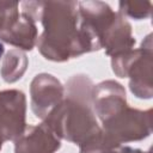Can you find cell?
Returning <instances> with one entry per match:
<instances>
[{
  "label": "cell",
  "mask_w": 153,
  "mask_h": 153,
  "mask_svg": "<svg viewBox=\"0 0 153 153\" xmlns=\"http://www.w3.org/2000/svg\"><path fill=\"white\" fill-rule=\"evenodd\" d=\"M26 99L22 91L0 92V142L14 141L25 129Z\"/></svg>",
  "instance_id": "obj_4"
},
{
  "label": "cell",
  "mask_w": 153,
  "mask_h": 153,
  "mask_svg": "<svg viewBox=\"0 0 153 153\" xmlns=\"http://www.w3.org/2000/svg\"><path fill=\"white\" fill-rule=\"evenodd\" d=\"M118 6V12L123 17H130L136 20L148 18L152 11V2L149 1H121Z\"/></svg>",
  "instance_id": "obj_12"
},
{
  "label": "cell",
  "mask_w": 153,
  "mask_h": 153,
  "mask_svg": "<svg viewBox=\"0 0 153 153\" xmlns=\"http://www.w3.org/2000/svg\"><path fill=\"white\" fill-rule=\"evenodd\" d=\"M61 146L60 139L47 123L26 126L14 140V153H55Z\"/></svg>",
  "instance_id": "obj_7"
},
{
  "label": "cell",
  "mask_w": 153,
  "mask_h": 153,
  "mask_svg": "<svg viewBox=\"0 0 153 153\" xmlns=\"http://www.w3.org/2000/svg\"><path fill=\"white\" fill-rule=\"evenodd\" d=\"M31 109L33 114L45 120L49 114L62 102L65 88L62 84L51 74H37L30 85Z\"/></svg>",
  "instance_id": "obj_5"
},
{
  "label": "cell",
  "mask_w": 153,
  "mask_h": 153,
  "mask_svg": "<svg viewBox=\"0 0 153 153\" xmlns=\"http://www.w3.org/2000/svg\"><path fill=\"white\" fill-rule=\"evenodd\" d=\"M37 38L36 22L25 13H19L14 23L0 32V39L24 50H31L36 45Z\"/></svg>",
  "instance_id": "obj_10"
},
{
  "label": "cell",
  "mask_w": 153,
  "mask_h": 153,
  "mask_svg": "<svg viewBox=\"0 0 153 153\" xmlns=\"http://www.w3.org/2000/svg\"><path fill=\"white\" fill-rule=\"evenodd\" d=\"M67 96L44 120L59 139L84 143L100 128L92 110V81L86 75H73L66 84Z\"/></svg>",
  "instance_id": "obj_2"
},
{
  "label": "cell",
  "mask_w": 153,
  "mask_h": 153,
  "mask_svg": "<svg viewBox=\"0 0 153 153\" xmlns=\"http://www.w3.org/2000/svg\"><path fill=\"white\" fill-rule=\"evenodd\" d=\"M19 16V4L0 1V32L8 29Z\"/></svg>",
  "instance_id": "obj_13"
},
{
  "label": "cell",
  "mask_w": 153,
  "mask_h": 153,
  "mask_svg": "<svg viewBox=\"0 0 153 153\" xmlns=\"http://www.w3.org/2000/svg\"><path fill=\"white\" fill-rule=\"evenodd\" d=\"M4 51H5V48H4V44L0 42V59L2 57V54H4Z\"/></svg>",
  "instance_id": "obj_15"
},
{
  "label": "cell",
  "mask_w": 153,
  "mask_h": 153,
  "mask_svg": "<svg viewBox=\"0 0 153 153\" xmlns=\"http://www.w3.org/2000/svg\"><path fill=\"white\" fill-rule=\"evenodd\" d=\"M104 153H148V152H142L140 149H136V148H131V147H121V146H117L115 148H111Z\"/></svg>",
  "instance_id": "obj_14"
},
{
  "label": "cell",
  "mask_w": 153,
  "mask_h": 153,
  "mask_svg": "<svg viewBox=\"0 0 153 153\" xmlns=\"http://www.w3.org/2000/svg\"><path fill=\"white\" fill-rule=\"evenodd\" d=\"M127 76H130V91L137 98L152 97V43L142 42L136 59L129 67Z\"/></svg>",
  "instance_id": "obj_8"
},
{
  "label": "cell",
  "mask_w": 153,
  "mask_h": 153,
  "mask_svg": "<svg viewBox=\"0 0 153 153\" xmlns=\"http://www.w3.org/2000/svg\"><path fill=\"white\" fill-rule=\"evenodd\" d=\"M92 105L94 115L102 123L127 108L126 91L121 84L114 80L103 81L92 88Z\"/></svg>",
  "instance_id": "obj_6"
},
{
  "label": "cell",
  "mask_w": 153,
  "mask_h": 153,
  "mask_svg": "<svg viewBox=\"0 0 153 153\" xmlns=\"http://www.w3.org/2000/svg\"><path fill=\"white\" fill-rule=\"evenodd\" d=\"M134 44L135 38L131 35L130 24L120 12H117L112 24L102 39V48L105 49L106 55L112 57L131 50Z\"/></svg>",
  "instance_id": "obj_9"
},
{
  "label": "cell",
  "mask_w": 153,
  "mask_h": 153,
  "mask_svg": "<svg viewBox=\"0 0 153 153\" xmlns=\"http://www.w3.org/2000/svg\"><path fill=\"white\" fill-rule=\"evenodd\" d=\"M38 20L44 30L36 44L47 60L62 62L92 51L80 30L78 2L43 1Z\"/></svg>",
  "instance_id": "obj_1"
},
{
  "label": "cell",
  "mask_w": 153,
  "mask_h": 153,
  "mask_svg": "<svg viewBox=\"0 0 153 153\" xmlns=\"http://www.w3.org/2000/svg\"><path fill=\"white\" fill-rule=\"evenodd\" d=\"M152 111L126 108L103 122V128L91 139L79 145L80 153H104L122 142L147 137L152 130Z\"/></svg>",
  "instance_id": "obj_3"
},
{
  "label": "cell",
  "mask_w": 153,
  "mask_h": 153,
  "mask_svg": "<svg viewBox=\"0 0 153 153\" xmlns=\"http://www.w3.org/2000/svg\"><path fill=\"white\" fill-rule=\"evenodd\" d=\"M27 67V56L19 49L10 50L4 57L0 74L6 82H16L25 73Z\"/></svg>",
  "instance_id": "obj_11"
}]
</instances>
